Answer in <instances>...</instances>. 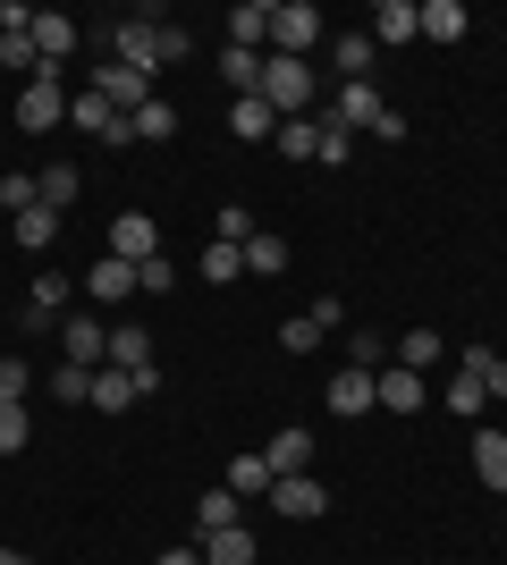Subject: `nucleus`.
Masks as SVG:
<instances>
[{"label": "nucleus", "instance_id": "nucleus-1", "mask_svg": "<svg viewBox=\"0 0 507 565\" xmlns=\"http://www.w3.org/2000/svg\"><path fill=\"white\" fill-rule=\"evenodd\" d=\"M263 102L279 118H305L321 102V76H314V60H279V51H263Z\"/></svg>", "mask_w": 507, "mask_h": 565}, {"label": "nucleus", "instance_id": "nucleus-2", "mask_svg": "<svg viewBox=\"0 0 507 565\" xmlns=\"http://www.w3.org/2000/svg\"><path fill=\"white\" fill-rule=\"evenodd\" d=\"M152 25H161V18H152V9H136V18H119V25H110V34H102V60H119V68H136V76H145V85H152V76H161V51H152Z\"/></svg>", "mask_w": 507, "mask_h": 565}, {"label": "nucleus", "instance_id": "nucleus-3", "mask_svg": "<svg viewBox=\"0 0 507 565\" xmlns=\"http://www.w3.org/2000/svg\"><path fill=\"white\" fill-rule=\"evenodd\" d=\"M18 136H51L60 118H68V85H60V68H43V76H25L18 85Z\"/></svg>", "mask_w": 507, "mask_h": 565}, {"label": "nucleus", "instance_id": "nucleus-4", "mask_svg": "<svg viewBox=\"0 0 507 565\" xmlns=\"http://www.w3.org/2000/svg\"><path fill=\"white\" fill-rule=\"evenodd\" d=\"M271 51H279V60H314L321 51V9L314 0H271Z\"/></svg>", "mask_w": 507, "mask_h": 565}, {"label": "nucleus", "instance_id": "nucleus-5", "mask_svg": "<svg viewBox=\"0 0 507 565\" xmlns=\"http://www.w3.org/2000/svg\"><path fill=\"white\" fill-rule=\"evenodd\" d=\"M321 118H330V127H347V136H372V127L389 118V102H381V85L363 76V85H338V94L321 102Z\"/></svg>", "mask_w": 507, "mask_h": 565}, {"label": "nucleus", "instance_id": "nucleus-6", "mask_svg": "<svg viewBox=\"0 0 507 565\" xmlns=\"http://www.w3.org/2000/svg\"><path fill=\"white\" fill-rule=\"evenodd\" d=\"M423 397H432V388H423V372H406V363H381V372H372V405H381V414H423Z\"/></svg>", "mask_w": 507, "mask_h": 565}, {"label": "nucleus", "instance_id": "nucleus-7", "mask_svg": "<svg viewBox=\"0 0 507 565\" xmlns=\"http://www.w3.org/2000/svg\"><path fill=\"white\" fill-rule=\"evenodd\" d=\"M94 94L110 102V110H119V118H136V110H145V102H152V85H145V76H136V68H119V60H102V68H94Z\"/></svg>", "mask_w": 507, "mask_h": 565}, {"label": "nucleus", "instance_id": "nucleus-8", "mask_svg": "<svg viewBox=\"0 0 507 565\" xmlns=\"http://www.w3.org/2000/svg\"><path fill=\"white\" fill-rule=\"evenodd\" d=\"M60 354H68V363H85V372H102V354H110V330H102L94 312H68V321H60Z\"/></svg>", "mask_w": 507, "mask_h": 565}, {"label": "nucleus", "instance_id": "nucleus-9", "mask_svg": "<svg viewBox=\"0 0 507 565\" xmlns=\"http://www.w3.org/2000/svg\"><path fill=\"white\" fill-rule=\"evenodd\" d=\"M110 254L145 270V262L161 254V228H152V212H119V220H110Z\"/></svg>", "mask_w": 507, "mask_h": 565}, {"label": "nucleus", "instance_id": "nucleus-10", "mask_svg": "<svg viewBox=\"0 0 507 565\" xmlns=\"http://www.w3.org/2000/svg\"><path fill=\"white\" fill-rule=\"evenodd\" d=\"M68 127H85V136H102V143H136V136H127V118L110 110L94 85H85V94H68Z\"/></svg>", "mask_w": 507, "mask_h": 565}, {"label": "nucleus", "instance_id": "nucleus-11", "mask_svg": "<svg viewBox=\"0 0 507 565\" xmlns=\"http://www.w3.org/2000/svg\"><path fill=\"white\" fill-rule=\"evenodd\" d=\"M271 507H279V515H296V523H314L321 507H330V490H321L314 472H279V481H271Z\"/></svg>", "mask_w": 507, "mask_h": 565}, {"label": "nucleus", "instance_id": "nucleus-12", "mask_svg": "<svg viewBox=\"0 0 507 565\" xmlns=\"http://www.w3.org/2000/svg\"><path fill=\"white\" fill-rule=\"evenodd\" d=\"M363 34H372V43H389V51H398V43H414V34H423V0H381Z\"/></svg>", "mask_w": 507, "mask_h": 565}, {"label": "nucleus", "instance_id": "nucleus-13", "mask_svg": "<svg viewBox=\"0 0 507 565\" xmlns=\"http://www.w3.org/2000/svg\"><path fill=\"white\" fill-rule=\"evenodd\" d=\"M85 296H94V305H110V312H119L127 296H136V262H119V254H102L94 270H85Z\"/></svg>", "mask_w": 507, "mask_h": 565}, {"label": "nucleus", "instance_id": "nucleus-14", "mask_svg": "<svg viewBox=\"0 0 507 565\" xmlns=\"http://www.w3.org/2000/svg\"><path fill=\"white\" fill-rule=\"evenodd\" d=\"M110 372H152V330L145 321H110V354H102Z\"/></svg>", "mask_w": 507, "mask_h": 565}, {"label": "nucleus", "instance_id": "nucleus-15", "mask_svg": "<svg viewBox=\"0 0 507 565\" xmlns=\"http://www.w3.org/2000/svg\"><path fill=\"white\" fill-rule=\"evenodd\" d=\"M76 43H85V34H76V18H60V9H34V51H43V68H60Z\"/></svg>", "mask_w": 507, "mask_h": 565}, {"label": "nucleus", "instance_id": "nucleus-16", "mask_svg": "<svg viewBox=\"0 0 507 565\" xmlns=\"http://www.w3.org/2000/svg\"><path fill=\"white\" fill-rule=\"evenodd\" d=\"M229 127H237V143H271L279 136V110H271L263 94H237L229 102Z\"/></svg>", "mask_w": 507, "mask_h": 565}, {"label": "nucleus", "instance_id": "nucleus-17", "mask_svg": "<svg viewBox=\"0 0 507 565\" xmlns=\"http://www.w3.org/2000/svg\"><path fill=\"white\" fill-rule=\"evenodd\" d=\"M271 43V0H237L229 9V51H263Z\"/></svg>", "mask_w": 507, "mask_h": 565}, {"label": "nucleus", "instance_id": "nucleus-18", "mask_svg": "<svg viewBox=\"0 0 507 565\" xmlns=\"http://www.w3.org/2000/svg\"><path fill=\"white\" fill-rule=\"evenodd\" d=\"M372 34H330V68H338V85H363V76H372Z\"/></svg>", "mask_w": 507, "mask_h": 565}, {"label": "nucleus", "instance_id": "nucleus-19", "mask_svg": "<svg viewBox=\"0 0 507 565\" xmlns=\"http://www.w3.org/2000/svg\"><path fill=\"white\" fill-rule=\"evenodd\" d=\"M330 414H372V372L363 363H338L330 372Z\"/></svg>", "mask_w": 507, "mask_h": 565}, {"label": "nucleus", "instance_id": "nucleus-20", "mask_svg": "<svg viewBox=\"0 0 507 565\" xmlns=\"http://www.w3.org/2000/svg\"><path fill=\"white\" fill-rule=\"evenodd\" d=\"M9 236H18L25 254H51V245H60V212H51V203H34V212L9 220Z\"/></svg>", "mask_w": 507, "mask_h": 565}, {"label": "nucleus", "instance_id": "nucleus-21", "mask_svg": "<svg viewBox=\"0 0 507 565\" xmlns=\"http://www.w3.org/2000/svg\"><path fill=\"white\" fill-rule=\"evenodd\" d=\"M279 270H288V236L254 228V236H245V279H279Z\"/></svg>", "mask_w": 507, "mask_h": 565}, {"label": "nucleus", "instance_id": "nucleus-22", "mask_svg": "<svg viewBox=\"0 0 507 565\" xmlns=\"http://www.w3.org/2000/svg\"><path fill=\"white\" fill-rule=\"evenodd\" d=\"M229 523H245V515H237V490L220 481L212 498H194V541H212V532H229Z\"/></svg>", "mask_w": 507, "mask_h": 565}, {"label": "nucleus", "instance_id": "nucleus-23", "mask_svg": "<svg viewBox=\"0 0 507 565\" xmlns=\"http://www.w3.org/2000/svg\"><path fill=\"white\" fill-rule=\"evenodd\" d=\"M34 194H43L51 212H68L76 194H85V178H76V161H51V169H34Z\"/></svg>", "mask_w": 507, "mask_h": 565}, {"label": "nucleus", "instance_id": "nucleus-24", "mask_svg": "<svg viewBox=\"0 0 507 565\" xmlns=\"http://www.w3.org/2000/svg\"><path fill=\"white\" fill-rule=\"evenodd\" d=\"M263 465L271 472H314V430H279V439L263 448Z\"/></svg>", "mask_w": 507, "mask_h": 565}, {"label": "nucleus", "instance_id": "nucleus-25", "mask_svg": "<svg viewBox=\"0 0 507 565\" xmlns=\"http://www.w3.org/2000/svg\"><path fill=\"white\" fill-rule=\"evenodd\" d=\"M136 397H145V380H136V372H110V363L94 372V405H102V414H127Z\"/></svg>", "mask_w": 507, "mask_h": 565}, {"label": "nucleus", "instance_id": "nucleus-26", "mask_svg": "<svg viewBox=\"0 0 507 565\" xmlns=\"http://www.w3.org/2000/svg\"><path fill=\"white\" fill-rule=\"evenodd\" d=\"M203 548V565H254V532L245 523H229V532H212V541H194Z\"/></svg>", "mask_w": 507, "mask_h": 565}, {"label": "nucleus", "instance_id": "nucleus-27", "mask_svg": "<svg viewBox=\"0 0 507 565\" xmlns=\"http://www.w3.org/2000/svg\"><path fill=\"white\" fill-rule=\"evenodd\" d=\"M474 472L483 490H507V430H474Z\"/></svg>", "mask_w": 507, "mask_h": 565}, {"label": "nucleus", "instance_id": "nucleus-28", "mask_svg": "<svg viewBox=\"0 0 507 565\" xmlns=\"http://www.w3.org/2000/svg\"><path fill=\"white\" fill-rule=\"evenodd\" d=\"M465 0H423V34H432V43H465Z\"/></svg>", "mask_w": 507, "mask_h": 565}, {"label": "nucleus", "instance_id": "nucleus-29", "mask_svg": "<svg viewBox=\"0 0 507 565\" xmlns=\"http://www.w3.org/2000/svg\"><path fill=\"white\" fill-rule=\"evenodd\" d=\"M68 296H76V287L60 279V270H43V279H34V305H25V321H34V330H51V312H68Z\"/></svg>", "mask_w": 507, "mask_h": 565}, {"label": "nucleus", "instance_id": "nucleus-30", "mask_svg": "<svg viewBox=\"0 0 507 565\" xmlns=\"http://www.w3.org/2000/svg\"><path fill=\"white\" fill-rule=\"evenodd\" d=\"M127 136H136V143H169V136H178V110H169V102H161V94H152V102H145V110L127 118Z\"/></svg>", "mask_w": 507, "mask_h": 565}, {"label": "nucleus", "instance_id": "nucleus-31", "mask_svg": "<svg viewBox=\"0 0 507 565\" xmlns=\"http://www.w3.org/2000/svg\"><path fill=\"white\" fill-rule=\"evenodd\" d=\"M483 405H490L483 372H465V363H457V380H448V414H457V423H474V414H483Z\"/></svg>", "mask_w": 507, "mask_h": 565}, {"label": "nucleus", "instance_id": "nucleus-32", "mask_svg": "<svg viewBox=\"0 0 507 565\" xmlns=\"http://www.w3.org/2000/svg\"><path fill=\"white\" fill-rule=\"evenodd\" d=\"M220 76L229 94H263V51H220Z\"/></svg>", "mask_w": 507, "mask_h": 565}, {"label": "nucleus", "instance_id": "nucleus-33", "mask_svg": "<svg viewBox=\"0 0 507 565\" xmlns=\"http://www.w3.org/2000/svg\"><path fill=\"white\" fill-rule=\"evenodd\" d=\"M271 481H279V472H271L254 448H245L237 465H229V490H237V498H271Z\"/></svg>", "mask_w": 507, "mask_h": 565}, {"label": "nucleus", "instance_id": "nucleus-34", "mask_svg": "<svg viewBox=\"0 0 507 565\" xmlns=\"http://www.w3.org/2000/svg\"><path fill=\"white\" fill-rule=\"evenodd\" d=\"M279 152H288V161H314V143H321V118H279Z\"/></svg>", "mask_w": 507, "mask_h": 565}, {"label": "nucleus", "instance_id": "nucleus-35", "mask_svg": "<svg viewBox=\"0 0 507 565\" xmlns=\"http://www.w3.org/2000/svg\"><path fill=\"white\" fill-rule=\"evenodd\" d=\"M51 397L60 405H94V372H85V363H51Z\"/></svg>", "mask_w": 507, "mask_h": 565}, {"label": "nucleus", "instance_id": "nucleus-36", "mask_svg": "<svg viewBox=\"0 0 507 565\" xmlns=\"http://www.w3.org/2000/svg\"><path fill=\"white\" fill-rule=\"evenodd\" d=\"M203 279H212V287L245 279V245H220V236H212V245H203Z\"/></svg>", "mask_w": 507, "mask_h": 565}, {"label": "nucleus", "instance_id": "nucleus-37", "mask_svg": "<svg viewBox=\"0 0 507 565\" xmlns=\"http://www.w3.org/2000/svg\"><path fill=\"white\" fill-rule=\"evenodd\" d=\"M440 354H448V347H440V330H406V338H398V363H406V372H432Z\"/></svg>", "mask_w": 507, "mask_h": 565}, {"label": "nucleus", "instance_id": "nucleus-38", "mask_svg": "<svg viewBox=\"0 0 507 565\" xmlns=\"http://www.w3.org/2000/svg\"><path fill=\"white\" fill-rule=\"evenodd\" d=\"M34 203H43V194H34V169H9V178H0V212L18 220V212H34Z\"/></svg>", "mask_w": 507, "mask_h": 565}, {"label": "nucleus", "instance_id": "nucleus-39", "mask_svg": "<svg viewBox=\"0 0 507 565\" xmlns=\"http://www.w3.org/2000/svg\"><path fill=\"white\" fill-rule=\"evenodd\" d=\"M314 161H321V169H347V161H356V136H347V127H330V118H321V143H314Z\"/></svg>", "mask_w": 507, "mask_h": 565}, {"label": "nucleus", "instance_id": "nucleus-40", "mask_svg": "<svg viewBox=\"0 0 507 565\" xmlns=\"http://www.w3.org/2000/svg\"><path fill=\"white\" fill-rule=\"evenodd\" d=\"M457 363H465V372H483V388H490V397H507V363H499L490 347H465Z\"/></svg>", "mask_w": 507, "mask_h": 565}, {"label": "nucleus", "instance_id": "nucleus-41", "mask_svg": "<svg viewBox=\"0 0 507 565\" xmlns=\"http://www.w3.org/2000/svg\"><path fill=\"white\" fill-rule=\"evenodd\" d=\"M25 439H34V414H25V405H0V456H18Z\"/></svg>", "mask_w": 507, "mask_h": 565}, {"label": "nucleus", "instance_id": "nucleus-42", "mask_svg": "<svg viewBox=\"0 0 507 565\" xmlns=\"http://www.w3.org/2000/svg\"><path fill=\"white\" fill-rule=\"evenodd\" d=\"M279 347H288V354H314L321 347V321H314V312H296L288 330H279Z\"/></svg>", "mask_w": 507, "mask_h": 565}, {"label": "nucleus", "instance_id": "nucleus-43", "mask_svg": "<svg viewBox=\"0 0 507 565\" xmlns=\"http://www.w3.org/2000/svg\"><path fill=\"white\" fill-rule=\"evenodd\" d=\"M212 236H220V245H245V236H254V212H245V203H229V212L212 220Z\"/></svg>", "mask_w": 507, "mask_h": 565}, {"label": "nucleus", "instance_id": "nucleus-44", "mask_svg": "<svg viewBox=\"0 0 507 565\" xmlns=\"http://www.w3.org/2000/svg\"><path fill=\"white\" fill-rule=\"evenodd\" d=\"M178 287V270H169V254H152L145 270H136V296H169Z\"/></svg>", "mask_w": 507, "mask_h": 565}, {"label": "nucleus", "instance_id": "nucleus-45", "mask_svg": "<svg viewBox=\"0 0 507 565\" xmlns=\"http://www.w3.org/2000/svg\"><path fill=\"white\" fill-rule=\"evenodd\" d=\"M152 51H161V68H169V60H187V51H194V34H187V25H152Z\"/></svg>", "mask_w": 507, "mask_h": 565}, {"label": "nucleus", "instance_id": "nucleus-46", "mask_svg": "<svg viewBox=\"0 0 507 565\" xmlns=\"http://www.w3.org/2000/svg\"><path fill=\"white\" fill-rule=\"evenodd\" d=\"M25 388H34V372L9 354V363H0V405H25Z\"/></svg>", "mask_w": 507, "mask_h": 565}, {"label": "nucleus", "instance_id": "nucleus-47", "mask_svg": "<svg viewBox=\"0 0 507 565\" xmlns=\"http://www.w3.org/2000/svg\"><path fill=\"white\" fill-rule=\"evenodd\" d=\"M381 330H356V338H347V363H363V372H381Z\"/></svg>", "mask_w": 507, "mask_h": 565}, {"label": "nucleus", "instance_id": "nucleus-48", "mask_svg": "<svg viewBox=\"0 0 507 565\" xmlns=\"http://www.w3.org/2000/svg\"><path fill=\"white\" fill-rule=\"evenodd\" d=\"M25 25H34V9H25V0H0V34H25Z\"/></svg>", "mask_w": 507, "mask_h": 565}, {"label": "nucleus", "instance_id": "nucleus-49", "mask_svg": "<svg viewBox=\"0 0 507 565\" xmlns=\"http://www.w3.org/2000/svg\"><path fill=\"white\" fill-rule=\"evenodd\" d=\"M152 565H203V548H194V541H187V548H161Z\"/></svg>", "mask_w": 507, "mask_h": 565}, {"label": "nucleus", "instance_id": "nucleus-50", "mask_svg": "<svg viewBox=\"0 0 507 565\" xmlns=\"http://www.w3.org/2000/svg\"><path fill=\"white\" fill-rule=\"evenodd\" d=\"M0 565H34V557H25V548H9V541H0Z\"/></svg>", "mask_w": 507, "mask_h": 565}]
</instances>
